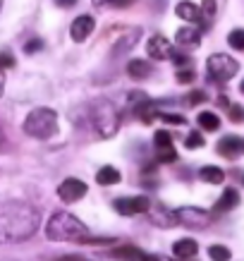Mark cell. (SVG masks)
Listing matches in <instances>:
<instances>
[{
    "label": "cell",
    "instance_id": "cell-10",
    "mask_svg": "<svg viewBox=\"0 0 244 261\" xmlns=\"http://www.w3.org/2000/svg\"><path fill=\"white\" fill-rule=\"evenodd\" d=\"M146 50H149L151 58H156V60H168V58L173 56V43L166 39V36H151L149 43H146Z\"/></svg>",
    "mask_w": 244,
    "mask_h": 261
},
{
    "label": "cell",
    "instance_id": "cell-26",
    "mask_svg": "<svg viewBox=\"0 0 244 261\" xmlns=\"http://www.w3.org/2000/svg\"><path fill=\"white\" fill-rule=\"evenodd\" d=\"M175 159H177V153H175V146L158 151V163H173Z\"/></svg>",
    "mask_w": 244,
    "mask_h": 261
},
{
    "label": "cell",
    "instance_id": "cell-28",
    "mask_svg": "<svg viewBox=\"0 0 244 261\" xmlns=\"http://www.w3.org/2000/svg\"><path fill=\"white\" fill-rule=\"evenodd\" d=\"M41 48H43V41L41 39H29L26 43H24V53L32 56V53H36V50H41Z\"/></svg>",
    "mask_w": 244,
    "mask_h": 261
},
{
    "label": "cell",
    "instance_id": "cell-33",
    "mask_svg": "<svg viewBox=\"0 0 244 261\" xmlns=\"http://www.w3.org/2000/svg\"><path fill=\"white\" fill-rule=\"evenodd\" d=\"M230 118L235 120V122H239V120H244V111L239 106H230Z\"/></svg>",
    "mask_w": 244,
    "mask_h": 261
},
{
    "label": "cell",
    "instance_id": "cell-17",
    "mask_svg": "<svg viewBox=\"0 0 244 261\" xmlns=\"http://www.w3.org/2000/svg\"><path fill=\"white\" fill-rule=\"evenodd\" d=\"M127 74L134 77V80H144V77H149L151 74V63L149 60L134 58V60H129V65H127Z\"/></svg>",
    "mask_w": 244,
    "mask_h": 261
},
{
    "label": "cell",
    "instance_id": "cell-18",
    "mask_svg": "<svg viewBox=\"0 0 244 261\" xmlns=\"http://www.w3.org/2000/svg\"><path fill=\"white\" fill-rule=\"evenodd\" d=\"M96 182L103 185V187H108V185H118L120 182V170L113 166H103L98 173H96Z\"/></svg>",
    "mask_w": 244,
    "mask_h": 261
},
{
    "label": "cell",
    "instance_id": "cell-9",
    "mask_svg": "<svg viewBox=\"0 0 244 261\" xmlns=\"http://www.w3.org/2000/svg\"><path fill=\"white\" fill-rule=\"evenodd\" d=\"M94 27H96V22H94V17L91 15H79L77 19L72 22V27H70L72 41H77V43L87 41L89 36H91V32H94Z\"/></svg>",
    "mask_w": 244,
    "mask_h": 261
},
{
    "label": "cell",
    "instance_id": "cell-3",
    "mask_svg": "<svg viewBox=\"0 0 244 261\" xmlns=\"http://www.w3.org/2000/svg\"><path fill=\"white\" fill-rule=\"evenodd\" d=\"M91 125H94V132L101 139H111L120 127V113L115 108V103L108 101V98H96L91 103Z\"/></svg>",
    "mask_w": 244,
    "mask_h": 261
},
{
    "label": "cell",
    "instance_id": "cell-13",
    "mask_svg": "<svg viewBox=\"0 0 244 261\" xmlns=\"http://www.w3.org/2000/svg\"><path fill=\"white\" fill-rule=\"evenodd\" d=\"M199 252V245L194 242L192 238H184V240H177L173 245V254L177 256L180 261H184V259H192L194 254Z\"/></svg>",
    "mask_w": 244,
    "mask_h": 261
},
{
    "label": "cell",
    "instance_id": "cell-19",
    "mask_svg": "<svg viewBox=\"0 0 244 261\" xmlns=\"http://www.w3.org/2000/svg\"><path fill=\"white\" fill-rule=\"evenodd\" d=\"M199 177L204 182H208V185H221V182L225 180V173H223L218 166H204L199 170Z\"/></svg>",
    "mask_w": 244,
    "mask_h": 261
},
{
    "label": "cell",
    "instance_id": "cell-2",
    "mask_svg": "<svg viewBox=\"0 0 244 261\" xmlns=\"http://www.w3.org/2000/svg\"><path fill=\"white\" fill-rule=\"evenodd\" d=\"M46 238L50 242H84L89 228L70 211H56L46 225Z\"/></svg>",
    "mask_w": 244,
    "mask_h": 261
},
{
    "label": "cell",
    "instance_id": "cell-21",
    "mask_svg": "<svg viewBox=\"0 0 244 261\" xmlns=\"http://www.w3.org/2000/svg\"><path fill=\"white\" fill-rule=\"evenodd\" d=\"M208 256H211V261H230V249L223 245H211L208 247Z\"/></svg>",
    "mask_w": 244,
    "mask_h": 261
},
{
    "label": "cell",
    "instance_id": "cell-38",
    "mask_svg": "<svg viewBox=\"0 0 244 261\" xmlns=\"http://www.w3.org/2000/svg\"><path fill=\"white\" fill-rule=\"evenodd\" d=\"M142 261H158V256H153V254H144Z\"/></svg>",
    "mask_w": 244,
    "mask_h": 261
},
{
    "label": "cell",
    "instance_id": "cell-8",
    "mask_svg": "<svg viewBox=\"0 0 244 261\" xmlns=\"http://www.w3.org/2000/svg\"><path fill=\"white\" fill-rule=\"evenodd\" d=\"M87 194V185L77 177H67V180L60 182V187H58V197L63 199L65 204H74L79 199Z\"/></svg>",
    "mask_w": 244,
    "mask_h": 261
},
{
    "label": "cell",
    "instance_id": "cell-30",
    "mask_svg": "<svg viewBox=\"0 0 244 261\" xmlns=\"http://www.w3.org/2000/svg\"><path fill=\"white\" fill-rule=\"evenodd\" d=\"M201 15L204 17L215 15V0H204V5H201Z\"/></svg>",
    "mask_w": 244,
    "mask_h": 261
},
{
    "label": "cell",
    "instance_id": "cell-35",
    "mask_svg": "<svg viewBox=\"0 0 244 261\" xmlns=\"http://www.w3.org/2000/svg\"><path fill=\"white\" fill-rule=\"evenodd\" d=\"M77 0H56V5H60V8H72Z\"/></svg>",
    "mask_w": 244,
    "mask_h": 261
},
{
    "label": "cell",
    "instance_id": "cell-5",
    "mask_svg": "<svg viewBox=\"0 0 244 261\" xmlns=\"http://www.w3.org/2000/svg\"><path fill=\"white\" fill-rule=\"evenodd\" d=\"M206 72H208V80L213 82H230L239 72V63L225 53H215L206 60Z\"/></svg>",
    "mask_w": 244,
    "mask_h": 261
},
{
    "label": "cell",
    "instance_id": "cell-11",
    "mask_svg": "<svg viewBox=\"0 0 244 261\" xmlns=\"http://www.w3.org/2000/svg\"><path fill=\"white\" fill-rule=\"evenodd\" d=\"M244 151V139L239 137H223L218 142V153L225 156V159H235Z\"/></svg>",
    "mask_w": 244,
    "mask_h": 261
},
{
    "label": "cell",
    "instance_id": "cell-32",
    "mask_svg": "<svg viewBox=\"0 0 244 261\" xmlns=\"http://www.w3.org/2000/svg\"><path fill=\"white\" fill-rule=\"evenodd\" d=\"M160 118L166 120L168 125H184V118H180V115H170V113H163Z\"/></svg>",
    "mask_w": 244,
    "mask_h": 261
},
{
    "label": "cell",
    "instance_id": "cell-34",
    "mask_svg": "<svg viewBox=\"0 0 244 261\" xmlns=\"http://www.w3.org/2000/svg\"><path fill=\"white\" fill-rule=\"evenodd\" d=\"M170 58H173L175 65H180V67H184V65L189 63V58H187V56H182V53H175V50H173V56H170Z\"/></svg>",
    "mask_w": 244,
    "mask_h": 261
},
{
    "label": "cell",
    "instance_id": "cell-1",
    "mask_svg": "<svg viewBox=\"0 0 244 261\" xmlns=\"http://www.w3.org/2000/svg\"><path fill=\"white\" fill-rule=\"evenodd\" d=\"M41 214L39 208L24 201L0 206V245H15L29 240L39 230Z\"/></svg>",
    "mask_w": 244,
    "mask_h": 261
},
{
    "label": "cell",
    "instance_id": "cell-25",
    "mask_svg": "<svg viewBox=\"0 0 244 261\" xmlns=\"http://www.w3.org/2000/svg\"><path fill=\"white\" fill-rule=\"evenodd\" d=\"M184 146H187V149H201V146H204V137H201V132H192V135L184 139Z\"/></svg>",
    "mask_w": 244,
    "mask_h": 261
},
{
    "label": "cell",
    "instance_id": "cell-4",
    "mask_svg": "<svg viewBox=\"0 0 244 261\" xmlns=\"http://www.w3.org/2000/svg\"><path fill=\"white\" fill-rule=\"evenodd\" d=\"M24 132L34 139H50L58 132V113L53 108H34L24 120Z\"/></svg>",
    "mask_w": 244,
    "mask_h": 261
},
{
    "label": "cell",
    "instance_id": "cell-12",
    "mask_svg": "<svg viewBox=\"0 0 244 261\" xmlns=\"http://www.w3.org/2000/svg\"><path fill=\"white\" fill-rule=\"evenodd\" d=\"M175 12H177V17H180V19H184V22H192V24H197V22H201V19H204V15H201V8H199V5H194V3H189V0H182V3H177Z\"/></svg>",
    "mask_w": 244,
    "mask_h": 261
},
{
    "label": "cell",
    "instance_id": "cell-6",
    "mask_svg": "<svg viewBox=\"0 0 244 261\" xmlns=\"http://www.w3.org/2000/svg\"><path fill=\"white\" fill-rule=\"evenodd\" d=\"M175 221L187 228H206L211 223V214H206L204 208H197V206H182L175 211Z\"/></svg>",
    "mask_w": 244,
    "mask_h": 261
},
{
    "label": "cell",
    "instance_id": "cell-14",
    "mask_svg": "<svg viewBox=\"0 0 244 261\" xmlns=\"http://www.w3.org/2000/svg\"><path fill=\"white\" fill-rule=\"evenodd\" d=\"M239 204V194H237V190H225L221 194V199L215 201V206H213V211L215 214H225V211H230V208H235V206Z\"/></svg>",
    "mask_w": 244,
    "mask_h": 261
},
{
    "label": "cell",
    "instance_id": "cell-24",
    "mask_svg": "<svg viewBox=\"0 0 244 261\" xmlns=\"http://www.w3.org/2000/svg\"><path fill=\"white\" fill-rule=\"evenodd\" d=\"M228 43L235 48V50H244V29H235V32H230Z\"/></svg>",
    "mask_w": 244,
    "mask_h": 261
},
{
    "label": "cell",
    "instance_id": "cell-20",
    "mask_svg": "<svg viewBox=\"0 0 244 261\" xmlns=\"http://www.w3.org/2000/svg\"><path fill=\"white\" fill-rule=\"evenodd\" d=\"M197 122H199V127H201V129H206V132H215V129L221 127V118H218L215 113H211V111L199 113Z\"/></svg>",
    "mask_w": 244,
    "mask_h": 261
},
{
    "label": "cell",
    "instance_id": "cell-42",
    "mask_svg": "<svg viewBox=\"0 0 244 261\" xmlns=\"http://www.w3.org/2000/svg\"><path fill=\"white\" fill-rule=\"evenodd\" d=\"M177 261H180V259H177Z\"/></svg>",
    "mask_w": 244,
    "mask_h": 261
},
{
    "label": "cell",
    "instance_id": "cell-31",
    "mask_svg": "<svg viewBox=\"0 0 244 261\" xmlns=\"http://www.w3.org/2000/svg\"><path fill=\"white\" fill-rule=\"evenodd\" d=\"M204 98H206L204 91H192V94L187 96V103H189V106H197V103H201Z\"/></svg>",
    "mask_w": 244,
    "mask_h": 261
},
{
    "label": "cell",
    "instance_id": "cell-37",
    "mask_svg": "<svg viewBox=\"0 0 244 261\" xmlns=\"http://www.w3.org/2000/svg\"><path fill=\"white\" fill-rule=\"evenodd\" d=\"M5 94V74H3V70H0V96Z\"/></svg>",
    "mask_w": 244,
    "mask_h": 261
},
{
    "label": "cell",
    "instance_id": "cell-36",
    "mask_svg": "<svg viewBox=\"0 0 244 261\" xmlns=\"http://www.w3.org/2000/svg\"><path fill=\"white\" fill-rule=\"evenodd\" d=\"M91 3H94L96 8H103V5H113L115 0H91Z\"/></svg>",
    "mask_w": 244,
    "mask_h": 261
},
{
    "label": "cell",
    "instance_id": "cell-15",
    "mask_svg": "<svg viewBox=\"0 0 244 261\" xmlns=\"http://www.w3.org/2000/svg\"><path fill=\"white\" fill-rule=\"evenodd\" d=\"M175 41H177L180 46H197L199 41H201V32H199L197 27H182V29H177V34H175Z\"/></svg>",
    "mask_w": 244,
    "mask_h": 261
},
{
    "label": "cell",
    "instance_id": "cell-27",
    "mask_svg": "<svg viewBox=\"0 0 244 261\" xmlns=\"http://www.w3.org/2000/svg\"><path fill=\"white\" fill-rule=\"evenodd\" d=\"M177 82H180V84H189V82H194V70H189V67H180V72H177Z\"/></svg>",
    "mask_w": 244,
    "mask_h": 261
},
{
    "label": "cell",
    "instance_id": "cell-39",
    "mask_svg": "<svg viewBox=\"0 0 244 261\" xmlns=\"http://www.w3.org/2000/svg\"><path fill=\"white\" fill-rule=\"evenodd\" d=\"M3 139H5V135H3V127H0V144H3Z\"/></svg>",
    "mask_w": 244,
    "mask_h": 261
},
{
    "label": "cell",
    "instance_id": "cell-16",
    "mask_svg": "<svg viewBox=\"0 0 244 261\" xmlns=\"http://www.w3.org/2000/svg\"><path fill=\"white\" fill-rule=\"evenodd\" d=\"M111 256L118 261H142L144 252L137 249V247H132V245H125V247H115L111 252Z\"/></svg>",
    "mask_w": 244,
    "mask_h": 261
},
{
    "label": "cell",
    "instance_id": "cell-23",
    "mask_svg": "<svg viewBox=\"0 0 244 261\" xmlns=\"http://www.w3.org/2000/svg\"><path fill=\"white\" fill-rule=\"evenodd\" d=\"M137 41H139V29H137V32L134 34H127L125 39L120 41L118 46H115V53H122V50H129V48L134 46V43H137Z\"/></svg>",
    "mask_w": 244,
    "mask_h": 261
},
{
    "label": "cell",
    "instance_id": "cell-22",
    "mask_svg": "<svg viewBox=\"0 0 244 261\" xmlns=\"http://www.w3.org/2000/svg\"><path fill=\"white\" fill-rule=\"evenodd\" d=\"M153 144H156V149H170L173 146V135L170 132H166V129H160V132H156V137H153Z\"/></svg>",
    "mask_w": 244,
    "mask_h": 261
},
{
    "label": "cell",
    "instance_id": "cell-29",
    "mask_svg": "<svg viewBox=\"0 0 244 261\" xmlns=\"http://www.w3.org/2000/svg\"><path fill=\"white\" fill-rule=\"evenodd\" d=\"M10 67H15V58L10 56V53H0V70L5 72Z\"/></svg>",
    "mask_w": 244,
    "mask_h": 261
},
{
    "label": "cell",
    "instance_id": "cell-7",
    "mask_svg": "<svg viewBox=\"0 0 244 261\" xmlns=\"http://www.w3.org/2000/svg\"><path fill=\"white\" fill-rule=\"evenodd\" d=\"M115 211L120 216H139L151 211V199L149 197H120L115 199Z\"/></svg>",
    "mask_w": 244,
    "mask_h": 261
},
{
    "label": "cell",
    "instance_id": "cell-40",
    "mask_svg": "<svg viewBox=\"0 0 244 261\" xmlns=\"http://www.w3.org/2000/svg\"><path fill=\"white\" fill-rule=\"evenodd\" d=\"M239 89H242V94H244V80H242V87H239Z\"/></svg>",
    "mask_w": 244,
    "mask_h": 261
},
{
    "label": "cell",
    "instance_id": "cell-41",
    "mask_svg": "<svg viewBox=\"0 0 244 261\" xmlns=\"http://www.w3.org/2000/svg\"><path fill=\"white\" fill-rule=\"evenodd\" d=\"M0 10H3V0H0Z\"/></svg>",
    "mask_w": 244,
    "mask_h": 261
}]
</instances>
